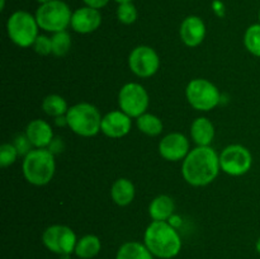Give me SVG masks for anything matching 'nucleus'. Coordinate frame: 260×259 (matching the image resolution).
<instances>
[{
	"mask_svg": "<svg viewBox=\"0 0 260 259\" xmlns=\"http://www.w3.org/2000/svg\"><path fill=\"white\" fill-rule=\"evenodd\" d=\"M42 109L47 116L57 117L66 116L69 111L68 102L58 94H50L42 102Z\"/></svg>",
	"mask_w": 260,
	"mask_h": 259,
	"instance_id": "nucleus-22",
	"label": "nucleus"
},
{
	"mask_svg": "<svg viewBox=\"0 0 260 259\" xmlns=\"http://www.w3.org/2000/svg\"><path fill=\"white\" fill-rule=\"evenodd\" d=\"M14 146L17 147L19 155H24V156L30 151V150H33L32 149L33 145L30 144V141H29V139L27 137V135H18V136L15 137Z\"/></svg>",
	"mask_w": 260,
	"mask_h": 259,
	"instance_id": "nucleus-29",
	"label": "nucleus"
},
{
	"mask_svg": "<svg viewBox=\"0 0 260 259\" xmlns=\"http://www.w3.org/2000/svg\"><path fill=\"white\" fill-rule=\"evenodd\" d=\"M51 41H52L53 55L57 56V57H63L65 55H68L71 47V37L69 35V32L61 30V32L53 33V36L51 37Z\"/></svg>",
	"mask_w": 260,
	"mask_h": 259,
	"instance_id": "nucleus-25",
	"label": "nucleus"
},
{
	"mask_svg": "<svg viewBox=\"0 0 260 259\" xmlns=\"http://www.w3.org/2000/svg\"><path fill=\"white\" fill-rule=\"evenodd\" d=\"M117 18L123 24H132L137 19V9L132 3L118 4L117 8Z\"/></svg>",
	"mask_w": 260,
	"mask_h": 259,
	"instance_id": "nucleus-26",
	"label": "nucleus"
},
{
	"mask_svg": "<svg viewBox=\"0 0 260 259\" xmlns=\"http://www.w3.org/2000/svg\"><path fill=\"white\" fill-rule=\"evenodd\" d=\"M18 155H19V152H18L14 144H9V142L3 144L0 146V165H2V168H7L14 164Z\"/></svg>",
	"mask_w": 260,
	"mask_h": 259,
	"instance_id": "nucleus-27",
	"label": "nucleus"
},
{
	"mask_svg": "<svg viewBox=\"0 0 260 259\" xmlns=\"http://www.w3.org/2000/svg\"><path fill=\"white\" fill-rule=\"evenodd\" d=\"M38 3H40V4H46V3H48V2H52V0H37Z\"/></svg>",
	"mask_w": 260,
	"mask_h": 259,
	"instance_id": "nucleus-34",
	"label": "nucleus"
},
{
	"mask_svg": "<svg viewBox=\"0 0 260 259\" xmlns=\"http://www.w3.org/2000/svg\"><path fill=\"white\" fill-rule=\"evenodd\" d=\"M253 164L251 152L243 145H229L220 155L221 170L231 177H240L250 170Z\"/></svg>",
	"mask_w": 260,
	"mask_h": 259,
	"instance_id": "nucleus-9",
	"label": "nucleus"
},
{
	"mask_svg": "<svg viewBox=\"0 0 260 259\" xmlns=\"http://www.w3.org/2000/svg\"><path fill=\"white\" fill-rule=\"evenodd\" d=\"M35 17L41 29L56 33L66 30L71 24L73 13L65 2L52 0L46 4H41Z\"/></svg>",
	"mask_w": 260,
	"mask_h": 259,
	"instance_id": "nucleus-6",
	"label": "nucleus"
},
{
	"mask_svg": "<svg viewBox=\"0 0 260 259\" xmlns=\"http://www.w3.org/2000/svg\"><path fill=\"white\" fill-rule=\"evenodd\" d=\"M23 175L33 185H46L52 180L56 170L55 155L50 149H33L23 160Z\"/></svg>",
	"mask_w": 260,
	"mask_h": 259,
	"instance_id": "nucleus-3",
	"label": "nucleus"
},
{
	"mask_svg": "<svg viewBox=\"0 0 260 259\" xmlns=\"http://www.w3.org/2000/svg\"><path fill=\"white\" fill-rule=\"evenodd\" d=\"M220 156L211 146H197L190 150L183 160L182 174L185 182L193 187H203L217 178Z\"/></svg>",
	"mask_w": 260,
	"mask_h": 259,
	"instance_id": "nucleus-1",
	"label": "nucleus"
},
{
	"mask_svg": "<svg viewBox=\"0 0 260 259\" xmlns=\"http://www.w3.org/2000/svg\"><path fill=\"white\" fill-rule=\"evenodd\" d=\"M4 8H5V0H2V3H0V9L4 10Z\"/></svg>",
	"mask_w": 260,
	"mask_h": 259,
	"instance_id": "nucleus-33",
	"label": "nucleus"
},
{
	"mask_svg": "<svg viewBox=\"0 0 260 259\" xmlns=\"http://www.w3.org/2000/svg\"><path fill=\"white\" fill-rule=\"evenodd\" d=\"M118 106L122 112L135 118H139L149 107V94L139 83H127L118 93Z\"/></svg>",
	"mask_w": 260,
	"mask_h": 259,
	"instance_id": "nucleus-8",
	"label": "nucleus"
},
{
	"mask_svg": "<svg viewBox=\"0 0 260 259\" xmlns=\"http://www.w3.org/2000/svg\"><path fill=\"white\" fill-rule=\"evenodd\" d=\"M101 249L102 243L98 236L85 235L76 243L75 254L81 259H91L98 255Z\"/></svg>",
	"mask_w": 260,
	"mask_h": 259,
	"instance_id": "nucleus-21",
	"label": "nucleus"
},
{
	"mask_svg": "<svg viewBox=\"0 0 260 259\" xmlns=\"http://www.w3.org/2000/svg\"><path fill=\"white\" fill-rule=\"evenodd\" d=\"M128 66L132 73L139 78H150L159 70V55L150 46H137L129 53Z\"/></svg>",
	"mask_w": 260,
	"mask_h": 259,
	"instance_id": "nucleus-11",
	"label": "nucleus"
},
{
	"mask_svg": "<svg viewBox=\"0 0 260 259\" xmlns=\"http://www.w3.org/2000/svg\"><path fill=\"white\" fill-rule=\"evenodd\" d=\"M144 241L152 255L161 259L174 258L182 249L179 234L167 221H152L145 231Z\"/></svg>",
	"mask_w": 260,
	"mask_h": 259,
	"instance_id": "nucleus-2",
	"label": "nucleus"
},
{
	"mask_svg": "<svg viewBox=\"0 0 260 259\" xmlns=\"http://www.w3.org/2000/svg\"><path fill=\"white\" fill-rule=\"evenodd\" d=\"M25 135L36 149L50 146L53 141V132L50 123L43 119H33L27 124Z\"/></svg>",
	"mask_w": 260,
	"mask_h": 259,
	"instance_id": "nucleus-16",
	"label": "nucleus"
},
{
	"mask_svg": "<svg viewBox=\"0 0 260 259\" xmlns=\"http://www.w3.org/2000/svg\"><path fill=\"white\" fill-rule=\"evenodd\" d=\"M174 201L167 195L157 196L149 205V215L154 221H167L174 212Z\"/></svg>",
	"mask_w": 260,
	"mask_h": 259,
	"instance_id": "nucleus-19",
	"label": "nucleus"
},
{
	"mask_svg": "<svg viewBox=\"0 0 260 259\" xmlns=\"http://www.w3.org/2000/svg\"><path fill=\"white\" fill-rule=\"evenodd\" d=\"M259 22H260V9H259Z\"/></svg>",
	"mask_w": 260,
	"mask_h": 259,
	"instance_id": "nucleus-35",
	"label": "nucleus"
},
{
	"mask_svg": "<svg viewBox=\"0 0 260 259\" xmlns=\"http://www.w3.org/2000/svg\"><path fill=\"white\" fill-rule=\"evenodd\" d=\"M102 24V14L98 9L83 7L76 9L71 17V28L81 35H88L98 29Z\"/></svg>",
	"mask_w": 260,
	"mask_h": 259,
	"instance_id": "nucleus-14",
	"label": "nucleus"
},
{
	"mask_svg": "<svg viewBox=\"0 0 260 259\" xmlns=\"http://www.w3.org/2000/svg\"><path fill=\"white\" fill-rule=\"evenodd\" d=\"M37 19L25 10H17L9 17L7 22L8 36L14 45L25 48L30 47L38 37Z\"/></svg>",
	"mask_w": 260,
	"mask_h": 259,
	"instance_id": "nucleus-5",
	"label": "nucleus"
},
{
	"mask_svg": "<svg viewBox=\"0 0 260 259\" xmlns=\"http://www.w3.org/2000/svg\"><path fill=\"white\" fill-rule=\"evenodd\" d=\"M42 241L46 248L52 253L69 255L75 251L78 239L75 233L69 226L52 225L43 231Z\"/></svg>",
	"mask_w": 260,
	"mask_h": 259,
	"instance_id": "nucleus-10",
	"label": "nucleus"
},
{
	"mask_svg": "<svg viewBox=\"0 0 260 259\" xmlns=\"http://www.w3.org/2000/svg\"><path fill=\"white\" fill-rule=\"evenodd\" d=\"M255 248H256V251H258V254L260 255V238L256 240V244H255Z\"/></svg>",
	"mask_w": 260,
	"mask_h": 259,
	"instance_id": "nucleus-31",
	"label": "nucleus"
},
{
	"mask_svg": "<svg viewBox=\"0 0 260 259\" xmlns=\"http://www.w3.org/2000/svg\"><path fill=\"white\" fill-rule=\"evenodd\" d=\"M85 7L94 8V9H102L109 3V0H83Z\"/></svg>",
	"mask_w": 260,
	"mask_h": 259,
	"instance_id": "nucleus-30",
	"label": "nucleus"
},
{
	"mask_svg": "<svg viewBox=\"0 0 260 259\" xmlns=\"http://www.w3.org/2000/svg\"><path fill=\"white\" fill-rule=\"evenodd\" d=\"M192 139L198 146H210L215 139V126L206 117H198L190 127Z\"/></svg>",
	"mask_w": 260,
	"mask_h": 259,
	"instance_id": "nucleus-17",
	"label": "nucleus"
},
{
	"mask_svg": "<svg viewBox=\"0 0 260 259\" xmlns=\"http://www.w3.org/2000/svg\"><path fill=\"white\" fill-rule=\"evenodd\" d=\"M189 151V141L184 135L179 134V132L167 135L159 142L160 155L168 161L184 160Z\"/></svg>",
	"mask_w": 260,
	"mask_h": 259,
	"instance_id": "nucleus-12",
	"label": "nucleus"
},
{
	"mask_svg": "<svg viewBox=\"0 0 260 259\" xmlns=\"http://www.w3.org/2000/svg\"><path fill=\"white\" fill-rule=\"evenodd\" d=\"M114 2H117L118 4H123V3H132V0H114Z\"/></svg>",
	"mask_w": 260,
	"mask_h": 259,
	"instance_id": "nucleus-32",
	"label": "nucleus"
},
{
	"mask_svg": "<svg viewBox=\"0 0 260 259\" xmlns=\"http://www.w3.org/2000/svg\"><path fill=\"white\" fill-rule=\"evenodd\" d=\"M102 118L98 108L90 103L75 104L66 113V121L71 131L83 137L95 136L101 131Z\"/></svg>",
	"mask_w": 260,
	"mask_h": 259,
	"instance_id": "nucleus-4",
	"label": "nucleus"
},
{
	"mask_svg": "<svg viewBox=\"0 0 260 259\" xmlns=\"http://www.w3.org/2000/svg\"><path fill=\"white\" fill-rule=\"evenodd\" d=\"M137 128L142 132V134L147 135V136H157L162 132V122L157 116L151 113H144L140 116L136 121Z\"/></svg>",
	"mask_w": 260,
	"mask_h": 259,
	"instance_id": "nucleus-23",
	"label": "nucleus"
},
{
	"mask_svg": "<svg viewBox=\"0 0 260 259\" xmlns=\"http://www.w3.org/2000/svg\"><path fill=\"white\" fill-rule=\"evenodd\" d=\"M185 96L193 108L202 112L216 108L221 101V94L217 86L207 79L190 80L185 89Z\"/></svg>",
	"mask_w": 260,
	"mask_h": 259,
	"instance_id": "nucleus-7",
	"label": "nucleus"
},
{
	"mask_svg": "<svg viewBox=\"0 0 260 259\" xmlns=\"http://www.w3.org/2000/svg\"><path fill=\"white\" fill-rule=\"evenodd\" d=\"M131 117L122 111L108 112L102 118L101 131L111 139H121L131 131Z\"/></svg>",
	"mask_w": 260,
	"mask_h": 259,
	"instance_id": "nucleus-13",
	"label": "nucleus"
},
{
	"mask_svg": "<svg viewBox=\"0 0 260 259\" xmlns=\"http://www.w3.org/2000/svg\"><path fill=\"white\" fill-rule=\"evenodd\" d=\"M33 50L41 56H47L52 53V41L47 36L40 35L36 38L35 43H33Z\"/></svg>",
	"mask_w": 260,
	"mask_h": 259,
	"instance_id": "nucleus-28",
	"label": "nucleus"
},
{
	"mask_svg": "<svg viewBox=\"0 0 260 259\" xmlns=\"http://www.w3.org/2000/svg\"><path fill=\"white\" fill-rule=\"evenodd\" d=\"M116 259H154L151 251L139 241H127L117 251Z\"/></svg>",
	"mask_w": 260,
	"mask_h": 259,
	"instance_id": "nucleus-20",
	"label": "nucleus"
},
{
	"mask_svg": "<svg viewBox=\"0 0 260 259\" xmlns=\"http://www.w3.org/2000/svg\"><path fill=\"white\" fill-rule=\"evenodd\" d=\"M135 185L127 178H119L116 182L112 184L111 188V196L112 200L116 205L124 207V206H128L129 203H132L135 198Z\"/></svg>",
	"mask_w": 260,
	"mask_h": 259,
	"instance_id": "nucleus-18",
	"label": "nucleus"
},
{
	"mask_svg": "<svg viewBox=\"0 0 260 259\" xmlns=\"http://www.w3.org/2000/svg\"><path fill=\"white\" fill-rule=\"evenodd\" d=\"M180 40L188 47H197L206 37V24L197 15H189L180 24Z\"/></svg>",
	"mask_w": 260,
	"mask_h": 259,
	"instance_id": "nucleus-15",
	"label": "nucleus"
},
{
	"mask_svg": "<svg viewBox=\"0 0 260 259\" xmlns=\"http://www.w3.org/2000/svg\"><path fill=\"white\" fill-rule=\"evenodd\" d=\"M244 45L251 55L260 57V23L251 24L244 35Z\"/></svg>",
	"mask_w": 260,
	"mask_h": 259,
	"instance_id": "nucleus-24",
	"label": "nucleus"
}]
</instances>
